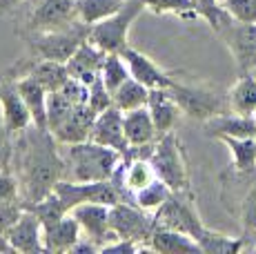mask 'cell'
<instances>
[{
  "instance_id": "29",
  "label": "cell",
  "mask_w": 256,
  "mask_h": 254,
  "mask_svg": "<svg viewBox=\"0 0 256 254\" xmlns=\"http://www.w3.org/2000/svg\"><path fill=\"white\" fill-rule=\"evenodd\" d=\"M112 98H114V105L120 112L138 110V107H145L147 100H150V87H145L142 82L136 80L134 76H130L114 94H112Z\"/></svg>"
},
{
  "instance_id": "45",
  "label": "cell",
  "mask_w": 256,
  "mask_h": 254,
  "mask_svg": "<svg viewBox=\"0 0 256 254\" xmlns=\"http://www.w3.org/2000/svg\"><path fill=\"white\" fill-rule=\"evenodd\" d=\"M0 252H16L12 243L7 241V236H4V234H0Z\"/></svg>"
},
{
  "instance_id": "41",
  "label": "cell",
  "mask_w": 256,
  "mask_h": 254,
  "mask_svg": "<svg viewBox=\"0 0 256 254\" xmlns=\"http://www.w3.org/2000/svg\"><path fill=\"white\" fill-rule=\"evenodd\" d=\"M240 218H243V228L250 232H256V185L248 192L240 208Z\"/></svg>"
},
{
  "instance_id": "15",
  "label": "cell",
  "mask_w": 256,
  "mask_h": 254,
  "mask_svg": "<svg viewBox=\"0 0 256 254\" xmlns=\"http://www.w3.org/2000/svg\"><path fill=\"white\" fill-rule=\"evenodd\" d=\"M107 52H102L100 47H96L94 42L87 38L76 52L72 54V58L67 60V70H70L72 78H78L85 85H92L102 72L105 65Z\"/></svg>"
},
{
  "instance_id": "13",
  "label": "cell",
  "mask_w": 256,
  "mask_h": 254,
  "mask_svg": "<svg viewBox=\"0 0 256 254\" xmlns=\"http://www.w3.org/2000/svg\"><path fill=\"white\" fill-rule=\"evenodd\" d=\"M225 32L230 52L234 54L236 65L250 74L256 70V22H230Z\"/></svg>"
},
{
  "instance_id": "6",
  "label": "cell",
  "mask_w": 256,
  "mask_h": 254,
  "mask_svg": "<svg viewBox=\"0 0 256 254\" xmlns=\"http://www.w3.org/2000/svg\"><path fill=\"white\" fill-rule=\"evenodd\" d=\"M90 25L78 20L72 27L58 29V32H32L29 47L38 58L67 62L72 58V54L90 38Z\"/></svg>"
},
{
  "instance_id": "39",
  "label": "cell",
  "mask_w": 256,
  "mask_h": 254,
  "mask_svg": "<svg viewBox=\"0 0 256 254\" xmlns=\"http://www.w3.org/2000/svg\"><path fill=\"white\" fill-rule=\"evenodd\" d=\"M24 212V203L18 198L12 201H0V234H4L14 223L20 218V214Z\"/></svg>"
},
{
  "instance_id": "12",
  "label": "cell",
  "mask_w": 256,
  "mask_h": 254,
  "mask_svg": "<svg viewBox=\"0 0 256 254\" xmlns=\"http://www.w3.org/2000/svg\"><path fill=\"white\" fill-rule=\"evenodd\" d=\"M72 216L78 221L82 230V236H87L102 250V246L118 238L110 228V205L105 203H82L72 210Z\"/></svg>"
},
{
  "instance_id": "8",
  "label": "cell",
  "mask_w": 256,
  "mask_h": 254,
  "mask_svg": "<svg viewBox=\"0 0 256 254\" xmlns=\"http://www.w3.org/2000/svg\"><path fill=\"white\" fill-rule=\"evenodd\" d=\"M54 192L60 196V201L65 203V208L70 212L76 205H82V203L114 205L118 201H122L120 190L112 180H87V183H82V180H58Z\"/></svg>"
},
{
  "instance_id": "4",
  "label": "cell",
  "mask_w": 256,
  "mask_h": 254,
  "mask_svg": "<svg viewBox=\"0 0 256 254\" xmlns=\"http://www.w3.org/2000/svg\"><path fill=\"white\" fill-rule=\"evenodd\" d=\"M174 100L178 102L180 112L190 118L196 120H210L214 116L228 114L230 110V96H223L220 92L210 90L203 85H183V82H172L170 87Z\"/></svg>"
},
{
  "instance_id": "42",
  "label": "cell",
  "mask_w": 256,
  "mask_h": 254,
  "mask_svg": "<svg viewBox=\"0 0 256 254\" xmlns=\"http://www.w3.org/2000/svg\"><path fill=\"white\" fill-rule=\"evenodd\" d=\"M18 198V180L12 172L0 170V201H12Z\"/></svg>"
},
{
  "instance_id": "7",
  "label": "cell",
  "mask_w": 256,
  "mask_h": 254,
  "mask_svg": "<svg viewBox=\"0 0 256 254\" xmlns=\"http://www.w3.org/2000/svg\"><path fill=\"white\" fill-rule=\"evenodd\" d=\"M110 228L118 238L136 241L145 250L152 232L156 230V218L150 216V212L138 208L136 203L118 201L110 205Z\"/></svg>"
},
{
  "instance_id": "22",
  "label": "cell",
  "mask_w": 256,
  "mask_h": 254,
  "mask_svg": "<svg viewBox=\"0 0 256 254\" xmlns=\"http://www.w3.org/2000/svg\"><path fill=\"white\" fill-rule=\"evenodd\" d=\"M122 130H125V138L130 143V148H140V145L154 143L158 138V132H156L154 118H152L147 105L138 107V110L125 112V116H122Z\"/></svg>"
},
{
  "instance_id": "11",
  "label": "cell",
  "mask_w": 256,
  "mask_h": 254,
  "mask_svg": "<svg viewBox=\"0 0 256 254\" xmlns=\"http://www.w3.org/2000/svg\"><path fill=\"white\" fill-rule=\"evenodd\" d=\"M0 112H2V127L7 134H22L34 125L32 112L18 92L16 80L0 76Z\"/></svg>"
},
{
  "instance_id": "16",
  "label": "cell",
  "mask_w": 256,
  "mask_h": 254,
  "mask_svg": "<svg viewBox=\"0 0 256 254\" xmlns=\"http://www.w3.org/2000/svg\"><path fill=\"white\" fill-rule=\"evenodd\" d=\"M7 241L14 246L16 252H45V243H42V223L34 216L29 210H24L16 223L4 232Z\"/></svg>"
},
{
  "instance_id": "30",
  "label": "cell",
  "mask_w": 256,
  "mask_h": 254,
  "mask_svg": "<svg viewBox=\"0 0 256 254\" xmlns=\"http://www.w3.org/2000/svg\"><path fill=\"white\" fill-rule=\"evenodd\" d=\"M127 0H76L78 7V20L85 25H96V22L105 20V18L114 16L125 7Z\"/></svg>"
},
{
  "instance_id": "20",
  "label": "cell",
  "mask_w": 256,
  "mask_h": 254,
  "mask_svg": "<svg viewBox=\"0 0 256 254\" xmlns=\"http://www.w3.org/2000/svg\"><path fill=\"white\" fill-rule=\"evenodd\" d=\"M147 110H150L152 118H154L158 136L174 130L176 120H178V114H180V107H178V102L174 100V96H172L170 87H165V90H150Z\"/></svg>"
},
{
  "instance_id": "24",
  "label": "cell",
  "mask_w": 256,
  "mask_h": 254,
  "mask_svg": "<svg viewBox=\"0 0 256 254\" xmlns=\"http://www.w3.org/2000/svg\"><path fill=\"white\" fill-rule=\"evenodd\" d=\"M82 236V230L78 221L67 214L54 226L42 228V243H45V252H70L74 243Z\"/></svg>"
},
{
  "instance_id": "31",
  "label": "cell",
  "mask_w": 256,
  "mask_h": 254,
  "mask_svg": "<svg viewBox=\"0 0 256 254\" xmlns=\"http://www.w3.org/2000/svg\"><path fill=\"white\" fill-rule=\"evenodd\" d=\"M225 145L232 150L234 168L240 174H250L256 170V138H236V136H220Z\"/></svg>"
},
{
  "instance_id": "33",
  "label": "cell",
  "mask_w": 256,
  "mask_h": 254,
  "mask_svg": "<svg viewBox=\"0 0 256 254\" xmlns=\"http://www.w3.org/2000/svg\"><path fill=\"white\" fill-rule=\"evenodd\" d=\"M172 194V188L167 183H163L160 178H154L150 185H145L142 190L134 192V203L138 208L147 210V212H156Z\"/></svg>"
},
{
  "instance_id": "40",
  "label": "cell",
  "mask_w": 256,
  "mask_h": 254,
  "mask_svg": "<svg viewBox=\"0 0 256 254\" xmlns=\"http://www.w3.org/2000/svg\"><path fill=\"white\" fill-rule=\"evenodd\" d=\"M58 92H60L72 105H85V102L90 100V85L80 82L78 78H70Z\"/></svg>"
},
{
  "instance_id": "23",
  "label": "cell",
  "mask_w": 256,
  "mask_h": 254,
  "mask_svg": "<svg viewBox=\"0 0 256 254\" xmlns=\"http://www.w3.org/2000/svg\"><path fill=\"white\" fill-rule=\"evenodd\" d=\"M16 85H18V92H20L22 100L27 102L29 112H32L34 125L40 127V130H49V123H47V98H49V92L32 74H22L20 78H16Z\"/></svg>"
},
{
  "instance_id": "14",
  "label": "cell",
  "mask_w": 256,
  "mask_h": 254,
  "mask_svg": "<svg viewBox=\"0 0 256 254\" xmlns=\"http://www.w3.org/2000/svg\"><path fill=\"white\" fill-rule=\"evenodd\" d=\"M122 116H125V112H120L116 105L100 112V114L96 116V120H94L90 138L100 145L118 150V152L122 154V158H125V154L130 152V143H127L125 130H122Z\"/></svg>"
},
{
  "instance_id": "47",
  "label": "cell",
  "mask_w": 256,
  "mask_h": 254,
  "mask_svg": "<svg viewBox=\"0 0 256 254\" xmlns=\"http://www.w3.org/2000/svg\"><path fill=\"white\" fill-rule=\"evenodd\" d=\"M254 252H256V248H254Z\"/></svg>"
},
{
  "instance_id": "46",
  "label": "cell",
  "mask_w": 256,
  "mask_h": 254,
  "mask_svg": "<svg viewBox=\"0 0 256 254\" xmlns=\"http://www.w3.org/2000/svg\"><path fill=\"white\" fill-rule=\"evenodd\" d=\"M254 118H256V114H254Z\"/></svg>"
},
{
  "instance_id": "1",
  "label": "cell",
  "mask_w": 256,
  "mask_h": 254,
  "mask_svg": "<svg viewBox=\"0 0 256 254\" xmlns=\"http://www.w3.org/2000/svg\"><path fill=\"white\" fill-rule=\"evenodd\" d=\"M54 134L34 125L32 136L22 140L24 152L20 158V170L27 188V201H38L54 192L62 174V158L54 148Z\"/></svg>"
},
{
  "instance_id": "38",
  "label": "cell",
  "mask_w": 256,
  "mask_h": 254,
  "mask_svg": "<svg viewBox=\"0 0 256 254\" xmlns=\"http://www.w3.org/2000/svg\"><path fill=\"white\" fill-rule=\"evenodd\" d=\"M230 16L238 22H256V0H220Z\"/></svg>"
},
{
  "instance_id": "44",
  "label": "cell",
  "mask_w": 256,
  "mask_h": 254,
  "mask_svg": "<svg viewBox=\"0 0 256 254\" xmlns=\"http://www.w3.org/2000/svg\"><path fill=\"white\" fill-rule=\"evenodd\" d=\"M24 0H0V12H12L18 4H22Z\"/></svg>"
},
{
  "instance_id": "17",
  "label": "cell",
  "mask_w": 256,
  "mask_h": 254,
  "mask_svg": "<svg viewBox=\"0 0 256 254\" xmlns=\"http://www.w3.org/2000/svg\"><path fill=\"white\" fill-rule=\"evenodd\" d=\"M120 56H122V60L127 62V67H130V74L138 82H142L145 87H150V90H165V87H172V82H174L152 58H147L145 54L127 47Z\"/></svg>"
},
{
  "instance_id": "26",
  "label": "cell",
  "mask_w": 256,
  "mask_h": 254,
  "mask_svg": "<svg viewBox=\"0 0 256 254\" xmlns=\"http://www.w3.org/2000/svg\"><path fill=\"white\" fill-rule=\"evenodd\" d=\"M230 110L243 116L256 114V76L243 74L230 90Z\"/></svg>"
},
{
  "instance_id": "43",
  "label": "cell",
  "mask_w": 256,
  "mask_h": 254,
  "mask_svg": "<svg viewBox=\"0 0 256 254\" xmlns=\"http://www.w3.org/2000/svg\"><path fill=\"white\" fill-rule=\"evenodd\" d=\"M4 136H9V134L2 127V132H0V170L4 168V158H7V140H4Z\"/></svg>"
},
{
  "instance_id": "35",
  "label": "cell",
  "mask_w": 256,
  "mask_h": 254,
  "mask_svg": "<svg viewBox=\"0 0 256 254\" xmlns=\"http://www.w3.org/2000/svg\"><path fill=\"white\" fill-rule=\"evenodd\" d=\"M147 12L152 14H174V16H180V18H196L198 12H196L194 2L192 0H142Z\"/></svg>"
},
{
  "instance_id": "25",
  "label": "cell",
  "mask_w": 256,
  "mask_h": 254,
  "mask_svg": "<svg viewBox=\"0 0 256 254\" xmlns=\"http://www.w3.org/2000/svg\"><path fill=\"white\" fill-rule=\"evenodd\" d=\"M24 74H32L49 92V94L58 92L72 78L70 70H67V62L47 60V58H36V60L32 62V67H29Z\"/></svg>"
},
{
  "instance_id": "36",
  "label": "cell",
  "mask_w": 256,
  "mask_h": 254,
  "mask_svg": "<svg viewBox=\"0 0 256 254\" xmlns=\"http://www.w3.org/2000/svg\"><path fill=\"white\" fill-rule=\"evenodd\" d=\"M192 2H194L198 16H203L216 32H223V29L234 20L228 9H225L223 4H218V0H192Z\"/></svg>"
},
{
  "instance_id": "10",
  "label": "cell",
  "mask_w": 256,
  "mask_h": 254,
  "mask_svg": "<svg viewBox=\"0 0 256 254\" xmlns=\"http://www.w3.org/2000/svg\"><path fill=\"white\" fill-rule=\"evenodd\" d=\"M78 22L76 0H40L29 16L32 32H58Z\"/></svg>"
},
{
  "instance_id": "18",
  "label": "cell",
  "mask_w": 256,
  "mask_h": 254,
  "mask_svg": "<svg viewBox=\"0 0 256 254\" xmlns=\"http://www.w3.org/2000/svg\"><path fill=\"white\" fill-rule=\"evenodd\" d=\"M96 112L92 110L90 105H76L74 112L70 114V118L62 125H58L56 130L52 132L54 138L62 145H74V143H82V140H90L94 120H96Z\"/></svg>"
},
{
  "instance_id": "19",
  "label": "cell",
  "mask_w": 256,
  "mask_h": 254,
  "mask_svg": "<svg viewBox=\"0 0 256 254\" xmlns=\"http://www.w3.org/2000/svg\"><path fill=\"white\" fill-rule=\"evenodd\" d=\"M145 250L150 252H160V254H192L200 252L198 241L185 232H176L170 228H156L152 232L150 241H147Z\"/></svg>"
},
{
  "instance_id": "27",
  "label": "cell",
  "mask_w": 256,
  "mask_h": 254,
  "mask_svg": "<svg viewBox=\"0 0 256 254\" xmlns=\"http://www.w3.org/2000/svg\"><path fill=\"white\" fill-rule=\"evenodd\" d=\"M22 203H24V210H29L42 223V228L54 226V223H58L60 218H65L70 214V210L65 208V203L60 201V196L56 192L47 194V196L38 198V201H22Z\"/></svg>"
},
{
  "instance_id": "21",
  "label": "cell",
  "mask_w": 256,
  "mask_h": 254,
  "mask_svg": "<svg viewBox=\"0 0 256 254\" xmlns=\"http://www.w3.org/2000/svg\"><path fill=\"white\" fill-rule=\"evenodd\" d=\"M205 130L210 136H236V138H256V118L254 116H243L236 112L214 116L205 120Z\"/></svg>"
},
{
  "instance_id": "32",
  "label": "cell",
  "mask_w": 256,
  "mask_h": 254,
  "mask_svg": "<svg viewBox=\"0 0 256 254\" xmlns=\"http://www.w3.org/2000/svg\"><path fill=\"white\" fill-rule=\"evenodd\" d=\"M196 241H198L200 252H205V254H236L243 248L240 238H232L220 232H212L208 228L203 230V234H200Z\"/></svg>"
},
{
  "instance_id": "5",
  "label": "cell",
  "mask_w": 256,
  "mask_h": 254,
  "mask_svg": "<svg viewBox=\"0 0 256 254\" xmlns=\"http://www.w3.org/2000/svg\"><path fill=\"white\" fill-rule=\"evenodd\" d=\"M142 9H145L142 0H127L120 12L92 25L90 40L107 54H122L127 50V36H130L132 22L140 16Z\"/></svg>"
},
{
  "instance_id": "28",
  "label": "cell",
  "mask_w": 256,
  "mask_h": 254,
  "mask_svg": "<svg viewBox=\"0 0 256 254\" xmlns=\"http://www.w3.org/2000/svg\"><path fill=\"white\" fill-rule=\"evenodd\" d=\"M122 165H127L125 172H118L116 170V174L122 178V185H125V190H130V192H138L145 185H150L154 178H158L147 158H136L134 156V158L122 160Z\"/></svg>"
},
{
  "instance_id": "9",
  "label": "cell",
  "mask_w": 256,
  "mask_h": 254,
  "mask_svg": "<svg viewBox=\"0 0 256 254\" xmlns=\"http://www.w3.org/2000/svg\"><path fill=\"white\" fill-rule=\"evenodd\" d=\"M187 192H172L170 198L160 205L154 212L156 228H170L176 232H185L190 236L198 238L203 234L205 226L200 223L198 214L194 212L190 203V196H185Z\"/></svg>"
},
{
  "instance_id": "37",
  "label": "cell",
  "mask_w": 256,
  "mask_h": 254,
  "mask_svg": "<svg viewBox=\"0 0 256 254\" xmlns=\"http://www.w3.org/2000/svg\"><path fill=\"white\" fill-rule=\"evenodd\" d=\"M87 105L92 107L96 114H100V112L110 110L112 105H114V98H112V92L107 90V85L102 82V78L98 76L96 80L90 85V100H87Z\"/></svg>"
},
{
  "instance_id": "3",
  "label": "cell",
  "mask_w": 256,
  "mask_h": 254,
  "mask_svg": "<svg viewBox=\"0 0 256 254\" xmlns=\"http://www.w3.org/2000/svg\"><path fill=\"white\" fill-rule=\"evenodd\" d=\"M150 163L156 176L170 185L172 192H187L190 190V172H187L183 148H180V140L176 138L174 132H167L156 138Z\"/></svg>"
},
{
  "instance_id": "34",
  "label": "cell",
  "mask_w": 256,
  "mask_h": 254,
  "mask_svg": "<svg viewBox=\"0 0 256 254\" xmlns=\"http://www.w3.org/2000/svg\"><path fill=\"white\" fill-rule=\"evenodd\" d=\"M130 76H132L130 74V67H127V62L122 60L120 54H107L105 65H102V72H100V78H102V82L107 85V90L114 94V92Z\"/></svg>"
},
{
  "instance_id": "2",
  "label": "cell",
  "mask_w": 256,
  "mask_h": 254,
  "mask_svg": "<svg viewBox=\"0 0 256 254\" xmlns=\"http://www.w3.org/2000/svg\"><path fill=\"white\" fill-rule=\"evenodd\" d=\"M67 165L72 170L74 180H112L122 165V154L114 148L100 145L96 140H82L74 143L67 150Z\"/></svg>"
}]
</instances>
